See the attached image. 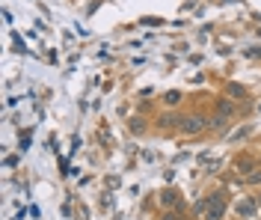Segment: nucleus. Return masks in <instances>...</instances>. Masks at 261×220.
<instances>
[{"mask_svg":"<svg viewBox=\"0 0 261 220\" xmlns=\"http://www.w3.org/2000/svg\"><path fill=\"white\" fill-rule=\"evenodd\" d=\"M255 203H258V208H261V190H258V197H255Z\"/></svg>","mask_w":261,"mask_h":220,"instance_id":"13","label":"nucleus"},{"mask_svg":"<svg viewBox=\"0 0 261 220\" xmlns=\"http://www.w3.org/2000/svg\"><path fill=\"white\" fill-rule=\"evenodd\" d=\"M181 102V92L178 89H169V92H166V104H178Z\"/></svg>","mask_w":261,"mask_h":220,"instance_id":"10","label":"nucleus"},{"mask_svg":"<svg viewBox=\"0 0 261 220\" xmlns=\"http://www.w3.org/2000/svg\"><path fill=\"white\" fill-rule=\"evenodd\" d=\"M249 134H252V128L246 125V128H241V131H234V134L228 137V143H234V140H244V137H249Z\"/></svg>","mask_w":261,"mask_h":220,"instance_id":"9","label":"nucleus"},{"mask_svg":"<svg viewBox=\"0 0 261 220\" xmlns=\"http://www.w3.org/2000/svg\"><path fill=\"white\" fill-rule=\"evenodd\" d=\"M255 167H258V164H255L252 158H241V161H238V173H244V176H249Z\"/></svg>","mask_w":261,"mask_h":220,"instance_id":"7","label":"nucleus"},{"mask_svg":"<svg viewBox=\"0 0 261 220\" xmlns=\"http://www.w3.org/2000/svg\"><path fill=\"white\" fill-rule=\"evenodd\" d=\"M246 182H249V185H261V169H252V173L246 176Z\"/></svg>","mask_w":261,"mask_h":220,"instance_id":"11","label":"nucleus"},{"mask_svg":"<svg viewBox=\"0 0 261 220\" xmlns=\"http://www.w3.org/2000/svg\"><path fill=\"white\" fill-rule=\"evenodd\" d=\"M143 128H146V122H143V119H140V122H130V131H134V134H137V131H143Z\"/></svg>","mask_w":261,"mask_h":220,"instance_id":"12","label":"nucleus"},{"mask_svg":"<svg viewBox=\"0 0 261 220\" xmlns=\"http://www.w3.org/2000/svg\"><path fill=\"white\" fill-rule=\"evenodd\" d=\"M205 128H208V119L199 116V113H193V116H181V122H178V131L181 134H187V137L202 134Z\"/></svg>","mask_w":261,"mask_h":220,"instance_id":"2","label":"nucleus"},{"mask_svg":"<svg viewBox=\"0 0 261 220\" xmlns=\"http://www.w3.org/2000/svg\"><path fill=\"white\" fill-rule=\"evenodd\" d=\"M178 122H181V116H175V113H163L161 119H158V128H172V125H175V128H178Z\"/></svg>","mask_w":261,"mask_h":220,"instance_id":"6","label":"nucleus"},{"mask_svg":"<svg viewBox=\"0 0 261 220\" xmlns=\"http://www.w3.org/2000/svg\"><path fill=\"white\" fill-rule=\"evenodd\" d=\"M234 116V102H220L217 104V119H214V125H223L226 119Z\"/></svg>","mask_w":261,"mask_h":220,"instance_id":"5","label":"nucleus"},{"mask_svg":"<svg viewBox=\"0 0 261 220\" xmlns=\"http://www.w3.org/2000/svg\"><path fill=\"white\" fill-rule=\"evenodd\" d=\"M161 205H163V208H181V193L175 190V187L161 190Z\"/></svg>","mask_w":261,"mask_h":220,"instance_id":"3","label":"nucleus"},{"mask_svg":"<svg viewBox=\"0 0 261 220\" xmlns=\"http://www.w3.org/2000/svg\"><path fill=\"white\" fill-rule=\"evenodd\" d=\"M234 211H238L244 220H249V217L258 214V203H255V200H241V203L234 205Z\"/></svg>","mask_w":261,"mask_h":220,"instance_id":"4","label":"nucleus"},{"mask_svg":"<svg viewBox=\"0 0 261 220\" xmlns=\"http://www.w3.org/2000/svg\"><path fill=\"white\" fill-rule=\"evenodd\" d=\"M228 95H231V102H234V99L241 102V99H246V89H244V86H234V84H231V86H228Z\"/></svg>","mask_w":261,"mask_h":220,"instance_id":"8","label":"nucleus"},{"mask_svg":"<svg viewBox=\"0 0 261 220\" xmlns=\"http://www.w3.org/2000/svg\"><path fill=\"white\" fill-rule=\"evenodd\" d=\"M223 214H226V197H223V193H211V197L205 200V214H202V217L205 220H223Z\"/></svg>","mask_w":261,"mask_h":220,"instance_id":"1","label":"nucleus"},{"mask_svg":"<svg viewBox=\"0 0 261 220\" xmlns=\"http://www.w3.org/2000/svg\"><path fill=\"white\" fill-rule=\"evenodd\" d=\"M163 220H178V217H172V214H166V217H163Z\"/></svg>","mask_w":261,"mask_h":220,"instance_id":"14","label":"nucleus"}]
</instances>
